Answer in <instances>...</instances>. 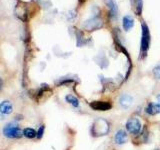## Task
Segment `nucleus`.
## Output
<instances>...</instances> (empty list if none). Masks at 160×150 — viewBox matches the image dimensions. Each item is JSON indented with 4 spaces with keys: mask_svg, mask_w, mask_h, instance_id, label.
<instances>
[{
    "mask_svg": "<svg viewBox=\"0 0 160 150\" xmlns=\"http://www.w3.org/2000/svg\"><path fill=\"white\" fill-rule=\"evenodd\" d=\"M3 134L6 138H20L23 135V131L20 129L16 124L8 123L3 128Z\"/></svg>",
    "mask_w": 160,
    "mask_h": 150,
    "instance_id": "obj_1",
    "label": "nucleus"
},
{
    "mask_svg": "<svg viewBox=\"0 0 160 150\" xmlns=\"http://www.w3.org/2000/svg\"><path fill=\"white\" fill-rule=\"evenodd\" d=\"M142 28V38H141V47H140V53H141V56L146 54L147 50L149 48L150 45V32H149V28L144 22L141 25Z\"/></svg>",
    "mask_w": 160,
    "mask_h": 150,
    "instance_id": "obj_2",
    "label": "nucleus"
},
{
    "mask_svg": "<svg viewBox=\"0 0 160 150\" xmlns=\"http://www.w3.org/2000/svg\"><path fill=\"white\" fill-rule=\"evenodd\" d=\"M102 26H103V20L97 16L86 20V21L82 24V27L85 30H88V31H94V30L101 28Z\"/></svg>",
    "mask_w": 160,
    "mask_h": 150,
    "instance_id": "obj_3",
    "label": "nucleus"
},
{
    "mask_svg": "<svg viewBox=\"0 0 160 150\" xmlns=\"http://www.w3.org/2000/svg\"><path fill=\"white\" fill-rule=\"evenodd\" d=\"M108 130H109L108 122L105 121L103 119H100V120H97V121L93 124L92 133L97 134V135H104L108 132Z\"/></svg>",
    "mask_w": 160,
    "mask_h": 150,
    "instance_id": "obj_4",
    "label": "nucleus"
},
{
    "mask_svg": "<svg viewBox=\"0 0 160 150\" xmlns=\"http://www.w3.org/2000/svg\"><path fill=\"white\" fill-rule=\"evenodd\" d=\"M126 129L129 133L133 135H137L141 131V122L138 118H130L126 122Z\"/></svg>",
    "mask_w": 160,
    "mask_h": 150,
    "instance_id": "obj_5",
    "label": "nucleus"
},
{
    "mask_svg": "<svg viewBox=\"0 0 160 150\" xmlns=\"http://www.w3.org/2000/svg\"><path fill=\"white\" fill-rule=\"evenodd\" d=\"M105 3H106V5L109 8V17H110V19H111L112 21L116 20L117 16H118V9H117L116 4L114 3L113 0H105Z\"/></svg>",
    "mask_w": 160,
    "mask_h": 150,
    "instance_id": "obj_6",
    "label": "nucleus"
},
{
    "mask_svg": "<svg viewBox=\"0 0 160 150\" xmlns=\"http://www.w3.org/2000/svg\"><path fill=\"white\" fill-rule=\"evenodd\" d=\"M91 107L94 110H99V111H106L111 108V104L109 102L104 101H94L91 103Z\"/></svg>",
    "mask_w": 160,
    "mask_h": 150,
    "instance_id": "obj_7",
    "label": "nucleus"
},
{
    "mask_svg": "<svg viewBox=\"0 0 160 150\" xmlns=\"http://www.w3.org/2000/svg\"><path fill=\"white\" fill-rule=\"evenodd\" d=\"M127 133L125 130L123 129H120L116 132L115 134V137H114V140H115V143L118 144V145H121V144H124L125 142L127 141Z\"/></svg>",
    "mask_w": 160,
    "mask_h": 150,
    "instance_id": "obj_8",
    "label": "nucleus"
},
{
    "mask_svg": "<svg viewBox=\"0 0 160 150\" xmlns=\"http://www.w3.org/2000/svg\"><path fill=\"white\" fill-rule=\"evenodd\" d=\"M132 103H133V98L129 94H123L119 98V104L125 109L131 106Z\"/></svg>",
    "mask_w": 160,
    "mask_h": 150,
    "instance_id": "obj_9",
    "label": "nucleus"
},
{
    "mask_svg": "<svg viewBox=\"0 0 160 150\" xmlns=\"http://www.w3.org/2000/svg\"><path fill=\"white\" fill-rule=\"evenodd\" d=\"M145 111H146L149 115H156L160 113V103H149L147 105V107L145 108Z\"/></svg>",
    "mask_w": 160,
    "mask_h": 150,
    "instance_id": "obj_10",
    "label": "nucleus"
},
{
    "mask_svg": "<svg viewBox=\"0 0 160 150\" xmlns=\"http://www.w3.org/2000/svg\"><path fill=\"white\" fill-rule=\"evenodd\" d=\"M12 111H13V106L9 101H3L0 103V112L2 114L8 115L10 113H12Z\"/></svg>",
    "mask_w": 160,
    "mask_h": 150,
    "instance_id": "obj_11",
    "label": "nucleus"
},
{
    "mask_svg": "<svg viewBox=\"0 0 160 150\" xmlns=\"http://www.w3.org/2000/svg\"><path fill=\"white\" fill-rule=\"evenodd\" d=\"M132 5V9L136 15H140L142 12V6H143V1L142 0H130Z\"/></svg>",
    "mask_w": 160,
    "mask_h": 150,
    "instance_id": "obj_12",
    "label": "nucleus"
},
{
    "mask_svg": "<svg viewBox=\"0 0 160 150\" xmlns=\"http://www.w3.org/2000/svg\"><path fill=\"white\" fill-rule=\"evenodd\" d=\"M123 28L124 30H126V31H128V30L131 29L133 26H134V19L129 16V15H126V16L123 17Z\"/></svg>",
    "mask_w": 160,
    "mask_h": 150,
    "instance_id": "obj_13",
    "label": "nucleus"
},
{
    "mask_svg": "<svg viewBox=\"0 0 160 150\" xmlns=\"http://www.w3.org/2000/svg\"><path fill=\"white\" fill-rule=\"evenodd\" d=\"M65 100L66 102H68L69 104H71L73 107H78L79 106V100L76 96H74L72 94H68L65 97Z\"/></svg>",
    "mask_w": 160,
    "mask_h": 150,
    "instance_id": "obj_14",
    "label": "nucleus"
},
{
    "mask_svg": "<svg viewBox=\"0 0 160 150\" xmlns=\"http://www.w3.org/2000/svg\"><path fill=\"white\" fill-rule=\"evenodd\" d=\"M23 135L25 137H27L29 139H32L34 137H37V132L35 131L33 128H25L23 130Z\"/></svg>",
    "mask_w": 160,
    "mask_h": 150,
    "instance_id": "obj_15",
    "label": "nucleus"
},
{
    "mask_svg": "<svg viewBox=\"0 0 160 150\" xmlns=\"http://www.w3.org/2000/svg\"><path fill=\"white\" fill-rule=\"evenodd\" d=\"M43 132H44V126L43 125H41L40 126V128H39V130H38V132H37V138H41L42 136H43Z\"/></svg>",
    "mask_w": 160,
    "mask_h": 150,
    "instance_id": "obj_16",
    "label": "nucleus"
},
{
    "mask_svg": "<svg viewBox=\"0 0 160 150\" xmlns=\"http://www.w3.org/2000/svg\"><path fill=\"white\" fill-rule=\"evenodd\" d=\"M1 86H2V79L0 78V88H1Z\"/></svg>",
    "mask_w": 160,
    "mask_h": 150,
    "instance_id": "obj_17",
    "label": "nucleus"
},
{
    "mask_svg": "<svg viewBox=\"0 0 160 150\" xmlns=\"http://www.w3.org/2000/svg\"><path fill=\"white\" fill-rule=\"evenodd\" d=\"M157 98H158V100H159V102H160V95H158V97H157Z\"/></svg>",
    "mask_w": 160,
    "mask_h": 150,
    "instance_id": "obj_18",
    "label": "nucleus"
}]
</instances>
